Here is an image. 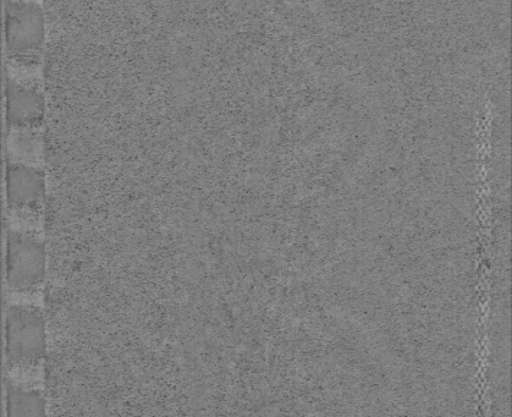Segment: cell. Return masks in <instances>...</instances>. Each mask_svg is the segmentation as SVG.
Listing matches in <instances>:
<instances>
[{"label": "cell", "instance_id": "1", "mask_svg": "<svg viewBox=\"0 0 512 417\" xmlns=\"http://www.w3.org/2000/svg\"><path fill=\"white\" fill-rule=\"evenodd\" d=\"M7 52L13 68H35L40 64L44 38V16L35 0H7Z\"/></svg>", "mask_w": 512, "mask_h": 417}, {"label": "cell", "instance_id": "2", "mask_svg": "<svg viewBox=\"0 0 512 417\" xmlns=\"http://www.w3.org/2000/svg\"><path fill=\"white\" fill-rule=\"evenodd\" d=\"M7 360L13 367L31 366L46 353V322L42 311L27 304H11L5 322Z\"/></svg>", "mask_w": 512, "mask_h": 417}, {"label": "cell", "instance_id": "3", "mask_svg": "<svg viewBox=\"0 0 512 417\" xmlns=\"http://www.w3.org/2000/svg\"><path fill=\"white\" fill-rule=\"evenodd\" d=\"M47 251L35 234L10 229L7 241V283L13 292H29L46 278Z\"/></svg>", "mask_w": 512, "mask_h": 417}, {"label": "cell", "instance_id": "4", "mask_svg": "<svg viewBox=\"0 0 512 417\" xmlns=\"http://www.w3.org/2000/svg\"><path fill=\"white\" fill-rule=\"evenodd\" d=\"M40 84L11 76L7 85V118L10 129H40L44 113Z\"/></svg>", "mask_w": 512, "mask_h": 417}, {"label": "cell", "instance_id": "5", "mask_svg": "<svg viewBox=\"0 0 512 417\" xmlns=\"http://www.w3.org/2000/svg\"><path fill=\"white\" fill-rule=\"evenodd\" d=\"M46 179L41 168L10 162L7 167V197L11 210H36L41 206Z\"/></svg>", "mask_w": 512, "mask_h": 417}, {"label": "cell", "instance_id": "6", "mask_svg": "<svg viewBox=\"0 0 512 417\" xmlns=\"http://www.w3.org/2000/svg\"><path fill=\"white\" fill-rule=\"evenodd\" d=\"M7 408L10 417L42 416L46 414V400L38 389L8 384Z\"/></svg>", "mask_w": 512, "mask_h": 417}]
</instances>
